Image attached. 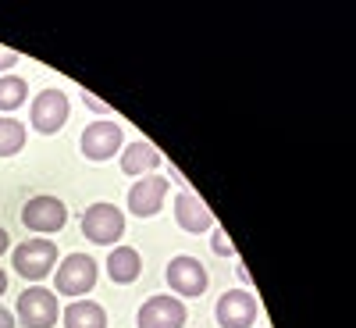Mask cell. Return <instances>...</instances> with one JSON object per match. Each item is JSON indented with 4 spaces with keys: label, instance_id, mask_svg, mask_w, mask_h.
I'll return each mask as SVG.
<instances>
[{
    "label": "cell",
    "instance_id": "obj_1",
    "mask_svg": "<svg viewBox=\"0 0 356 328\" xmlns=\"http://www.w3.org/2000/svg\"><path fill=\"white\" fill-rule=\"evenodd\" d=\"M97 286V260L89 253H68L61 264H57V275H54V292L57 296H82Z\"/></svg>",
    "mask_w": 356,
    "mask_h": 328
},
{
    "label": "cell",
    "instance_id": "obj_2",
    "mask_svg": "<svg viewBox=\"0 0 356 328\" xmlns=\"http://www.w3.org/2000/svg\"><path fill=\"white\" fill-rule=\"evenodd\" d=\"M11 260H15V272L22 279L40 282L50 275V267H57V247L50 240H43V235H36V240H25L22 247H15Z\"/></svg>",
    "mask_w": 356,
    "mask_h": 328
},
{
    "label": "cell",
    "instance_id": "obj_3",
    "mask_svg": "<svg viewBox=\"0 0 356 328\" xmlns=\"http://www.w3.org/2000/svg\"><path fill=\"white\" fill-rule=\"evenodd\" d=\"M82 235L97 247H111L125 235V214L114 203H93L82 214Z\"/></svg>",
    "mask_w": 356,
    "mask_h": 328
},
{
    "label": "cell",
    "instance_id": "obj_4",
    "mask_svg": "<svg viewBox=\"0 0 356 328\" xmlns=\"http://www.w3.org/2000/svg\"><path fill=\"white\" fill-rule=\"evenodd\" d=\"M18 321L22 328H54L57 318H61V307H57V292L43 289V286H33L18 296Z\"/></svg>",
    "mask_w": 356,
    "mask_h": 328
},
{
    "label": "cell",
    "instance_id": "obj_5",
    "mask_svg": "<svg viewBox=\"0 0 356 328\" xmlns=\"http://www.w3.org/2000/svg\"><path fill=\"white\" fill-rule=\"evenodd\" d=\"M68 221V207L57 200V196H33L25 207H22V225L29 232H40V235H50V232H61Z\"/></svg>",
    "mask_w": 356,
    "mask_h": 328
},
{
    "label": "cell",
    "instance_id": "obj_6",
    "mask_svg": "<svg viewBox=\"0 0 356 328\" xmlns=\"http://www.w3.org/2000/svg\"><path fill=\"white\" fill-rule=\"evenodd\" d=\"M79 150H82L86 161H107V157H114L118 150H122V125L107 122V118L89 122L82 139H79Z\"/></svg>",
    "mask_w": 356,
    "mask_h": 328
},
{
    "label": "cell",
    "instance_id": "obj_7",
    "mask_svg": "<svg viewBox=\"0 0 356 328\" xmlns=\"http://www.w3.org/2000/svg\"><path fill=\"white\" fill-rule=\"evenodd\" d=\"M68 97L61 93V89H43V93L33 100V111H29V122H33L36 132L43 136H54L61 132L65 122H68Z\"/></svg>",
    "mask_w": 356,
    "mask_h": 328
},
{
    "label": "cell",
    "instance_id": "obj_8",
    "mask_svg": "<svg viewBox=\"0 0 356 328\" xmlns=\"http://www.w3.org/2000/svg\"><path fill=\"white\" fill-rule=\"evenodd\" d=\"M207 267L196 260V257H189V253H182V257H175L171 264H168V286H171V292H178V296H189V300H196V296H203L207 292Z\"/></svg>",
    "mask_w": 356,
    "mask_h": 328
},
{
    "label": "cell",
    "instance_id": "obj_9",
    "mask_svg": "<svg viewBox=\"0 0 356 328\" xmlns=\"http://www.w3.org/2000/svg\"><path fill=\"white\" fill-rule=\"evenodd\" d=\"M168 189H171V178H164V175L136 178V186L129 189V211H132L136 218H154L161 207H164Z\"/></svg>",
    "mask_w": 356,
    "mask_h": 328
},
{
    "label": "cell",
    "instance_id": "obj_10",
    "mask_svg": "<svg viewBox=\"0 0 356 328\" xmlns=\"http://www.w3.org/2000/svg\"><path fill=\"white\" fill-rule=\"evenodd\" d=\"M214 314H218V325L221 328H253V321H257V300H253L250 289H232V292H225L221 300H218Z\"/></svg>",
    "mask_w": 356,
    "mask_h": 328
},
{
    "label": "cell",
    "instance_id": "obj_11",
    "mask_svg": "<svg viewBox=\"0 0 356 328\" xmlns=\"http://www.w3.org/2000/svg\"><path fill=\"white\" fill-rule=\"evenodd\" d=\"M139 328H182L186 325V304L178 296H150L139 307Z\"/></svg>",
    "mask_w": 356,
    "mask_h": 328
},
{
    "label": "cell",
    "instance_id": "obj_12",
    "mask_svg": "<svg viewBox=\"0 0 356 328\" xmlns=\"http://www.w3.org/2000/svg\"><path fill=\"white\" fill-rule=\"evenodd\" d=\"M175 218H178V225H182L186 232H193V235H200V232H207V228L214 225V214L207 211L203 200L193 196L189 189L175 196Z\"/></svg>",
    "mask_w": 356,
    "mask_h": 328
},
{
    "label": "cell",
    "instance_id": "obj_13",
    "mask_svg": "<svg viewBox=\"0 0 356 328\" xmlns=\"http://www.w3.org/2000/svg\"><path fill=\"white\" fill-rule=\"evenodd\" d=\"M107 275H111V282H118V286L136 282V279L143 275V257H139V250H136V247H114L111 257H107Z\"/></svg>",
    "mask_w": 356,
    "mask_h": 328
},
{
    "label": "cell",
    "instance_id": "obj_14",
    "mask_svg": "<svg viewBox=\"0 0 356 328\" xmlns=\"http://www.w3.org/2000/svg\"><path fill=\"white\" fill-rule=\"evenodd\" d=\"M161 164V150H154V143L146 139H136L122 150V171L125 175H146Z\"/></svg>",
    "mask_w": 356,
    "mask_h": 328
},
{
    "label": "cell",
    "instance_id": "obj_15",
    "mask_svg": "<svg viewBox=\"0 0 356 328\" xmlns=\"http://www.w3.org/2000/svg\"><path fill=\"white\" fill-rule=\"evenodd\" d=\"M61 318H65V328H107V314L93 300H72L61 311Z\"/></svg>",
    "mask_w": 356,
    "mask_h": 328
},
{
    "label": "cell",
    "instance_id": "obj_16",
    "mask_svg": "<svg viewBox=\"0 0 356 328\" xmlns=\"http://www.w3.org/2000/svg\"><path fill=\"white\" fill-rule=\"evenodd\" d=\"M25 146V125L15 122V118H0V157H15Z\"/></svg>",
    "mask_w": 356,
    "mask_h": 328
},
{
    "label": "cell",
    "instance_id": "obj_17",
    "mask_svg": "<svg viewBox=\"0 0 356 328\" xmlns=\"http://www.w3.org/2000/svg\"><path fill=\"white\" fill-rule=\"evenodd\" d=\"M29 97V86L22 75H0V111H15Z\"/></svg>",
    "mask_w": 356,
    "mask_h": 328
},
{
    "label": "cell",
    "instance_id": "obj_18",
    "mask_svg": "<svg viewBox=\"0 0 356 328\" xmlns=\"http://www.w3.org/2000/svg\"><path fill=\"white\" fill-rule=\"evenodd\" d=\"M211 250H214L218 257H235V247H232V240H228V235H225L221 228L211 235Z\"/></svg>",
    "mask_w": 356,
    "mask_h": 328
},
{
    "label": "cell",
    "instance_id": "obj_19",
    "mask_svg": "<svg viewBox=\"0 0 356 328\" xmlns=\"http://www.w3.org/2000/svg\"><path fill=\"white\" fill-rule=\"evenodd\" d=\"M15 65H18V50L0 47V72H8V68H15Z\"/></svg>",
    "mask_w": 356,
    "mask_h": 328
},
{
    "label": "cell",
    "instance_id": "obj_20",
    "mask_svg": "<svg viewBox=\"0 0 356 328\" xmlns=\"http://www.w3.org/2000/svg\"><path fill=\"white\" fill-rule=\"evenodd\" d=\"M79 97H82V104H86V107H93V111H100V114L107 118V107H104V104H100L97 97H89V93H79Z\"/></svg>",
    "mask_w": 356,
    "mask_h": 328
},
{
    "label": "cell",
    "instance_id": "obj_21",
    "mask_svg": "<svg viewBox=\"0 0 356 328\" xmlns=\"http://www.w3.org/2000/svg\"><path fill=\"white\" fill-rule=\"evenodd\" d=\"M18 321L11 318V311H4V307H0V328H15Z\"/></svg>",
    "mask_w": 356,
    "mask_h": 328
},
{
    "label": "cell",
    "instance_id": "obj_22",
    "mask_svg": "<svg viewBox=\"0 0 356 328\" xmlns=\"http://www.w3.org/2000/svg\"><path fill=\"white\" fill-rule=\"evenodd\" d=\"M8 247H11V235L0 228V253H8Z\"/></svg>",
    "mask_w": 356,
    "mask_h": 328
},
{
    "label": "cell",
    "instance_id": "obj_23",
    "mask_svg": "<svg viewBox=\"0 0 356 328\" xmlns=\"http://www.w3.org/2000/svg\"><path fill=\"white\" fill-rule=\"evenodd\" d=\"M4 292H8V272L0 267V296H4Z\"/></svg>",
    "mask_w": 356,
    "mask_h": 328
}]
</instances>
